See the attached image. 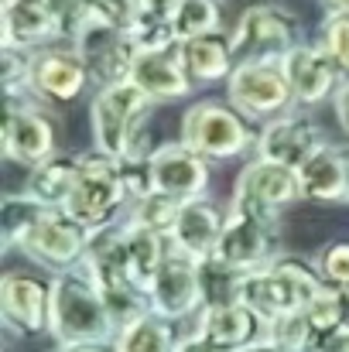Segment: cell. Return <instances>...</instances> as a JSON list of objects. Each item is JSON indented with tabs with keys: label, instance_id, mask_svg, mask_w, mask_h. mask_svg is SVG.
Masks as SVG:
<instances>
[{
	"label": "cell",
	"instance_id": "7",
	"mask_svg": "<svg viewBox=\"0 0 349 352\" xmlns=\"http://www.w3.org/2000/svg\"><path fill=\"white\" fill-rule=\"evenodd\" d=\"M236 62H281L302 45V28L291 10L277 3H253L240 14L230 34Z\"/></svg>",
	"mask_w": 349,
	"mask_h": 352
},
{
	"label": "cell",
	"instance_id": "4",
	"mask_svg": "<svg viewBox=\"0 0 349 352\" xmlns=\"http://www.w3.org/2000/svg\"><path fill=\"white\" fill-rule=\"evenodd\" d=\"M123 209H130V195L123 185L120 157H110L96 147L79 154V178L62 212L76 219L86 233H100L114 226V219Z\"/></svg>",
	"mask_w": 349,
	"mask_h": 352
},
{
	"label": "cell",
	"instance_id": "44",
	"mask_svg": "<svg viewBox=\"0 0 349 352\" xmlns=\"http://www.w3.org/2000/svg\"><path fill=\"white\" fill-rule=\"evenodd\" d=\"M55 352H116L114 342H83V346H69V349H55Z\"/></svg>",
	"mask_w": 349,
	"mask_h": 352
},
{
	"label": "cell",
	"instance_id": "8",
	"mask_svg": "<svg viewBox=\"0 0 349 352\" xmlns=\"http://www.w3.org/2000/svg\"><path fill=\"white\" fill-rule=\"evenodd\" d=\"M302 199V182L295 168L253 157L243 164L236 188H233V209H243L271 226H277V216L291 209Z\"/></svg>",
	"mask_w": 349,
	"mask_h": 352
},
{
	"label": "cell",
	"instance_id": "41",
	"mask_svg": "<svg viewBox=\"0 0 349 352\" xmlns=\"http://www.w3.org/2000/svg\"><path fill=\"white\" fill-rule=\"evenodd\" d=\"M178 3H182V0H140V14H154V17H171Z\"/></svg>",
	"mask_w": 349,
	"mask_h": 352
},
{
	"label": "cell",
	"instance_id": "5",
	"mask_svg": "<svg viewBox=\"0 0 349 352\" xmlns=\"http://www.w3.org/2000/svg\"><path fill=\"white\" fill-rule=\"evenodd\" d=\"M147 110H151L147 93L137 89L130 79L116 82V86H103L89 107L96 151H103L110 157H130L137 151V133H140Z\"/></svg>",
	"mask_w": 349,
	"mask_h": 352
},
{
	"label": "cell",
	"instance_id": "36",
	"mask_svg": "<svg viewBox=\"0 0 349 352\" xmlns=\"http://www.w3.org/2000/svg\"><path fill=\"white\" fill-rule=\"evenodd\" d=\"M130 38L137 41L140 52H168V48H178L171 17L137 14V21H134V28H130Z\"/></svg>",
	"mask_w": 349,
	"mask_h": 352
},
{
	"label": "cell",
	"instance_id": "21",
	"mask_svg": "<svg viewBox=\"0 0 349 352\" xmlns=\"http://www.w3.org/2000/svg\"><path fill=\"white\" fill-rule=\"evenodd\" d=\"M130 82L147 93L151 103H175L192 93V79L178 58V48L168 52H140L130 72Z\"/></svg>",
	"mask_w": 349,
	"mask_h": 352
},
{
	"label": "cell",
	"instance_id": "38",
	"mask_svg": "<svg viewBox=\"0 0 349 352\" xmlns=\"http://www.w3.org/2000/svg\"><path fill=\"white\" fill-rule=\"evenodd\" d=\"M329 58L349 76V14H326L322 21V41Z\"/></svg>",
	"mask_w": 349,
	"mask_h": 352
},
{
	"label": "cell",
	"instance_id": "43",
	"mask_svg": "<svg viewBox=\"0 0 349 352\" xmlns=\"http://www.w3.org/2000/svg\"><path fill=\"white\" fill-rule=\"evenodd\" d=\"M178 352H230V349H220V346H213V342H206L199 336H185V339H178Z\"/></svg>",
	"mask_w": 349,
	"mask_h": 352
},
{
	"label": "cell",
	"instance_id": "11",
	"mask_svg": "<svg viewBox=\"0 0 349 352\" xmlns=\"http://www.w3.org/2000/svg\"><path fill=\"white\" fill-rule=\"evenodd\" d=\"M277 250V236H274V226L243 212V209H233L223 219V233H220V246H216V256L223 267H230L236 274H253L267 263H274Z\"/></svg>",
	"mask_w": 349,
	"mask_h": 352
},
{
	"label": "cell",
	"instance_id": "15",
	"mask_svg": "<svg viewBox=\"0 0 349 352\" xmlns=\"http://www.w3.org/2000/svg\"><path fill=\"white\" fill-rule=\"evenodd\" d=\"M3 154L24 168H41L55 157V123L34 103H7L3 117Z\"/></svg>",
	"mask_w": 349,
	"mask_h": 352
},
{
	"label": "cell",
	"instance_id": "25",
	"mask_svg": "<svg viewBox=\"0 0 349 352\" xmlns=\"http://www.w3.org/2000/svg\"><path fill=\"white\" fill-rule=\"evenodd\" d=\"M55 41L48 0H3V48L38 52Z\"/></svg>",
	"mask_w": 349,
	"mask_h": 352
},
{
	"label": "cell",
	"instance_id": "42",
	"mask_svg": "<svg viewBox=\"0 0 349 352\" xmlns=\"http://www.w3.org/2000/svg\"><path fill=\"white\" fill-rule=\"evenodd\" d=\"M332 103H336V120H339V126L349 133V82L339 86V93L332 96Z\"/></svg>",
	"mask_w": 349,
	"mask_h": 352
},
{
	"label": "cell",
	"instance_id": "17",
	"mask_svg": "<svg viewBox=\"0 0 349 352\" xmlns=\"http://www.w3.org/2000/svg\"><path fill=\"white\" fill-rule=\"evenodd\" d=\"M281 65H284V76H288V86L298 107H319L322 100L339 93L343 69L329 58L322 45L302 41L281 58Z\"/></svg>",
	"mask_w": 349,
	"mask_h": 352
},
{
	"label": "cell",
	"instance_id": "6",
	"mask_svg": "<svg viewBox=\"0 0 349 352\" xmlns=\"http://www.w3.org/2000/svg\"><path fill=\"white\" fill-rule=\"evenodd\" d=\"M182 144L202 154L206 161H230L240 157L250 144H257V137L250 130V120L233 103L202 100L192 103L182 117Z\"/></svg>",
	"mask_w": 349,
	"mask_h": 352
},
{
	"label": "cell",
	"instance_id": "14",
	"mask_svg": "<svg viewBox=\"0 0 349 352\" xmlns=\"http://www.w3.org/2000/svg\"><path fill=\"white\" fill-rule=\"evenodd\" d=\"M79 58L86 62L89 69V79L103 89V86H116V82H127L130 72H134V62L140 55L137 41L130 38V31H120L110 24H89L76 45Z\"/></svg>",
	"mask_w": 349,
	"mask_h": 352
},
{
	"label": "cell",
	"instance_id": "16",
	"mask_svg": "<svg viewBox=\"0 0 349 352\" xmlns=\"http://www.w3.org/2000/svg\"><path fill=\"white\" fill-rule=\"evenodd\" d=\"M151 178L154 192H165L178 202H195L209 188V161L192 147H185L182 140L161 144L151 151Z\"/></svg>",
	"mask_w": 349,
	"mask_h": 352
},
{
	"label": "cell",
	"instance_id": "45",
	"mask_svg": "<svg viewBox=\"0 0 349 352\" xmlns=\"http://www.w3.org/2000/svg\"><path fill=\"white\" fill-rule=\"evenodd\" d=\"M240 352H291V349H284V346H277L271 339H257L253 346H246V349H240Z\"/></svg>",
	"mask_w": 349,
	"mask_h": 352
},
{
	"label": "cell",
	"instance_id": "23",
	"mask_svg": "<svg viewBox=\"0 0 349 352\" xmlns=\"http://www.w3.org/2000/svg\"><path fill=\"white\" fill-rule=\"evenodd\" d=\"M302 199L308 202H346L349 195V154L332 144H322L302 168Z\"/></svg>",
	"mask_w": 349,
	"mask_h": 352
},
{
	"label": "cell",
	"instance_id": "20",
	"mask_svg": "<svg viewBox=\"0 0 349 352\" xmlns=\"http://www.w3.org/2000/svg\"><path fill=\"white\" fill-rule=\"evenodd\" d=\"M192 336L220 346V349L240 352L246 346H253L257 339H264V318L246 308L243 301L236 305H209L195 315V329Z\"/></svg>",
	"mask_w": 349,
	"mask_h": 352
},
{
	"label": "cell",
	"instance_id": "12",
	"mask_svg": "<svg viewBox=\"0 0 349 352\" xmlns=\"http://www.w3.org/2000/svg\"><path fill=\"white\" fill-rule=\"evenodd\" d=\"M86 246H89V233L69 219L62 209H48L41 216V223L24 236V243L17 246L28 260L62 274V270H72V267H83L86 260Z\"/></svg>",
	"mask_w": 349,
	"mask_h": 352
},
{
	"label": "cell",
	"instance_id": "29",
	"mask_svg": "<svg viewBox=\"0 0 349 352\" xmlns=\"http://www.w3.org/2000/svg\"><path fill=\"white\" fill-rule=\"evenodd\" d=\"M48 209H52V206L31 199L28 192L3 199V206H0V246H3V250H17V246L24 243V236L41 223V216H45Z\"/></svg>",
	"mask_w": 349,
	"mask_h": 352
},
{
	"label": "cell",
	"instance_id": "28",
	"mask_svg": "<svg viewBox=\"0 0 349 352\" xmlns=\"http://www.w3.org/2000/svg\"><path fill=\"white\" fill-rule=\"evenodd\" d=\"M116 352H178V336H175V322L161 318V315H144L140 322L127 325L114 339Z\"/></svg>",
	"mask_w": 349,
	"mask_h": 352
},
{
	"label": "cell",
	"instance_id": "13",
	"mask_svg": "<svg viewBox=\"0 0 349 352\" xmlns=\"http://www.w3.org/2000/svg\"><path fill=\"white\" fill-rule=\"evenodd\" d=\"M48 315H52V280L28 270H7L0 277V322L14 336L48 332Z\"/></svg>",
	"mask_w": 349,
	"mask_h": 352
},
{
	"label": "cell",
	"instance_id": "40",
	"mask_svg": "<svg viewBox=\"0 0 349 352\" xmlns=\"http://www.w3.org/2000/svg\"><path fill=\"white\" fill-rule=\"evenodd\" d=\"M308 352H349V318L339 325V329H332V332L319 336V339H315V346H312Z\"/></svg>",
	"mask_w": 349,
	"mask_h": 352
},
{
	"label": "cell",
	"instance_id": "27",
	"mask_svg": "<svg viewBox=\"0 0 349 352\" xmlns=\"http://www.w3.org/2000/svg\"><path fill=\"white\" fill-rule=\"evenodd\" d=\"M123 236H127V256H130V267H134V277L151 287L154 274L161 270L168 250H171V239L154 230H144V226H134V223H123Z\"/></svg>",
	"mask_w": 349,
	"mask_h": 352
},
{
	"label": "cell",
	"instance_id": "37",
	"mask_svg": "<svg viewBox=\"0 0 349 352\" xmlns=\"http://www.w3.org/2000/svg\"><path fill=\"white\" fill-rule=\"evenodd\" d=\"M315 270L326 287L349 294V239H336L315 253Z\"/></svg>",
	"mask_w": 349,
	"mask_h": 352
},
{
	"label": "cell",
	"instance_id": "32",
	"mask_svg": "<svg viewBox=\"0 0 349 352\" xmlns=\"http://www.w3.org/2000/svg\"><path fill=\"white\" fill-rule=\"evenodd\" d=\"M31 55L24 48H3L0 55V79H3V93L7 103H28L31 93Z\"/></svg>",
	"mask_w": 349,
	"mask_h": 352
},
{
	"label": "cell",
	"instance_id": "46",
	"mask_svg": "<svg viewBox=\"0 0 349 352\" xmlns=\"http://www.w3.org/2000/svg\"><path fill=\"white\" fill-rule=\"evenodd\" d=\"M329 14H349V0H319Z\"/></svg>",
	"mask_w": 349,
	"mask_h": 352
},
{
	"label": "cell",
	"instance_id": "34",
	"mask_svg": "<svg viewBox=\"0 0 349 352\" xmlns=\"http://www.w3.org/2000/svg\"><path fill=\"white\" fill-rule=\"evenodd\" d=\"M240 284H243V274L223 267L220 260H206L202 263V298H206V308L209 305H236L240 301Z\"/></svg>",
	"mask_w": 349,
	"mask_h": 352
},
{
	"label": "cell",
	"instance_id": "19",
	"mask_svg": "<svg viewBox=\"0 0 349 352\" xmlns=\"http://www.w3.org/2000/svg\"><path fill=\"white\" fill-rule=\"evenodd\" d=\"M322 144L326 140H322V130L315 126V120L302 117V113H284V117L264 123V130L257 137V157L298 171Z\"/></svg>",
	"mask_w": 349,
	"mask_h": 352
},
{
	"label": "cell",
	"instance_id": "24",
	"mask_svg": "<svg viewBox=\"0 0 349 352\" xmlns=\"http://www.w3.org/2000/svg\"><path fill=\"white\" fill-rule=\"evenodd\" d=\"M178 58L189 72L192 82H230V76L236 72V52H233L230 34L223 31H213V34H202V38H192V41H182L178 45Z\"/></svg>",
	"mask_w": 349,
	"mask_h": 352
},
{
	"label": "cell",
	"instance_id": "1",
	"mask_svg": "<svg viewBox=\"0 0 349 352\" xmlns=\"http://www.w3.org/2000/svg\"><path fill=\"white\" fill-rule=\"evenodd\" d=\"M48 280H52L48 336L55 339V349L83 346V342H114L116 325L110 318V308L96 280L86 274V267L52 274Z\"/></svg>",
	"mask_w": 349,
	"mask_h": 352
},
{
	"label": "cell",
	"instance_id": "2",
	"mask_svg": "<svg viewBox=\"0 0 349 352\" xmlns=\"http://www.w3.org/2000/svg\"><path fill=\"white\" fill-rule=\"evenodd\" d=\"M86 274L96 280L110 318L116 325V336L140 322L144 315H151V294L147 287L134 277L130 256H127V236L123 226H110L100 233H89V246H86V260H83Z\"/></svg>",
	"mask_w": 349,
	"mask_h": 352
},
{
	"label": "cell",
	"instance_id": "39",
	"mask_svg": "<svg viewBox=\"0 0 349 352\" xmlns=\"http://www.w3.org/2000/svg\"><path fill=\"white\" fill-rule=\"evenodd\" d=\"M93 24H110L120 31H130L137 14H140V0H86Z\"/></svg>",
	"mask_w": 349,
	"mask_h": 352
},
{
	"label": "cell",
	"instance_id": "47",
	"mask_svg": "<svg viewBox=\"0 0 349 352\" xmlns=\"http://www.w3.org/2000/svg\"><path fill=\"white\" fill-rule=\"evenodd\" d=\"M346 202H349V195H346Z\"/></svg>",
	"mask_w": 349,
	"mask_h": 352
},
{
	"label": "cell",
	"instance_id": "22",
	"mask_svg": "<svg viewBox=\"0 0 349 352\" xmlns=\"http://www.w3.org/2000/svg\"><path fill=\"white\" fill-rule=\"evenodd\" d=\"M223 219L220 209L206 199H195V202H185L182 212H178V223L171 230V246L189 253L192 260L206 263L216 256V246H220V233H223Z\"/></svg>",
	"mask_w": 349,
	"mask_h": 352
},
{
	"label": "cell",
	"instance_id": "10",
	"mask_svg": "<svg viewBox=\"0 0 349 352\" xmlns=\"http://www.w3.org/2000/svg\"><path fill=\"white\" fill-rule=\"evenodd\" d=\"M147 294H151V311L168 318V322H182V318L199 315L206 308V298H202V263L171 246L165 263H161V270L154 274Z\"/></svg>",
	"mask_w": 349,
	"mask_h": 352
},
{
	"label": "cell",
	"instance_id": "9",
	"mask_svg": "<svg viewBox=\"0 0 349 352\" xmlns=\"http://www.w3.org/2000/svg\"><path fill=\"white\" fill-rule=\"evenodd\" d=\"M226 96L250 123H271L295 107L281 62H240L226 82Z\"/></svg>",
	"mask_w": 349,
	"mask_h": 352
},
{
	"label": "cell",
	"instance_id": "3",
	"mask_svg": "<svg viewBox=\"0 0 349 352\" xmlns=\"http://www.w3.org/2000/svg\"><path fill=\"white\" fill-rule=\"evenodd\" d=\"M322 291H326V284H322L315 263H305L298 256H277L274 263L243 277L240 301L246 308H253L267 325L284 315L305 311Z\"/></svg>",
	"mask_w": 349,
	"mask_h": 352
},
{
	"label": "cell",
	"instance_id": "18",
	"mask_svg": "<svg viewBox=\"0 0 349 352\" xmlns=\"http://www.w3.org/2000/svg\"><path fill=\"white\" fill-rule=\"evenodd\" d=\"M89 69L76 48H38L31 55V93L48 103H72L89 86Z\"/></svg>",
	"mask_w": 349,
	"mask_h": 352
},
{
	"label": "cell",
	"instance_id": "30",
	"mask_svg": "<svg viewBox=\"0 0 349 352\" xmlns=\"http://www.w3.org/2000/svg\"><path fill=\"white\" fill-rule=\"evenodd\" d=\"M185 202L165 195V192H151L137 202H130V212H127V223L134 226H144V230H154L161 236H171L175 223H178V212H182Z\"/></svg>",
	"mask_w": 349,
	"mask_h": 352
},
{
	"label": "cell",
	"instance_id": "26",
	"mask_svg": "<svg viewBox=\"0 0 349 352\" xmlns=\"http://www.w3.org/2000/svg\"><path fill=\"white\" fill-rule=\"evenodd\" d=\"M76 178H79V154L76 157H65V154H55L52 161H45L41 168L31 171L28 178V195L52 206V209H62L76 188Z\"/></svg>",
	"mask_w": 349,
	"mask_h": 352
},
{
	"label": "cell",
	"instance_id": "31",
	"mask_svg": "<svg viewBox=\"0 0 349 352\" xmlns=\"http://www.w3.org/2000/svg\"><path fill=\"white\" fill-rule=\"evenodd\" d=\"M171 28L178 45L220 31V0H182L171 14Z\"/></svg>",
	"mask_w": 349,
	"mask_h": 352
},
{
	"label": "cell",
	"instance_id": "35",
	"mask_svg": "<svg viewBox=\"0 0 349 352\" xmlns=\"http://www.w3.org/2000/svg\"><path fill=\"white\" fill-rule=\"evenodd\" d=\"M305 311H308L312 329H315V339H319V336L339 329V325L349 318V294L346 291H332V287H326V291H322ZM312 346H315V342H312Z\"/></svg>",
	"mask_w": 349,
	"mask_h": 352
},
{
	"label": "cell",
	"instance_id": "33",
	"mask_svg": "<svg viewBox=\"0 0 349 352\" xmlns=\"http://www.w3.org/2000/svg\"><path fill=\"white\" fill-rule=\"evenodd\" d=\"M264 339L284 346L291 352H308L315 342V329H312V318L308 311H295V315H284L277 322H267L264 325Z\"/></svg>",
	"mask_w": 349,
	"mask_h": 352
}]
</instances>
